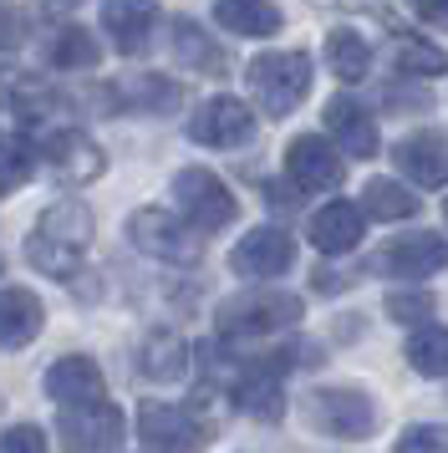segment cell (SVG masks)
Returning a JSON list of instances; mask_svg holds the SVG:
<instances>
[{
    "label": "cell",
    "instance_id": "cell-33",
    "mask_svg": "<svg viewBox=\"0 0 448 453\" xmlns=\"http://www.w3.org/2000/svg\"><path fill=\"white\" fill-rule=\"evenodd\" d=\"M387 316L403 321V326L428 321V316H433V296H428V290H392V296H387Z\"/></svg>",
    "mask_w": 448,
    "mask_h": 453
},
{
    "label": "cell",
    "instance_id": "cell-25",
    "mask_svg": "<svg viewBox=\"0 0 448 453\" xmlns=\"http://www.w3.org/2000/svg\"><path fill=\"white\" fill-rule=\"evenodd\" d=\"M112 103L133 107V112H168V107H179V87L163 77H133L112 92Z\"/></svg>",
    "mask_w": 448,
    "mask_h": 453
},
{
    "label": "cell",
    "instance_id": "cell-10",
    "mask_svg": "<svg viewBox=\"0 0 448 453\" xmlns=\"http://www.w3.org/2000/svg\"><path fill=\"white\" fill-rule=\"evenodd\" d=\"M285 173H290V184L305 188V194H326V188L342 184V153L316 138V133H301V138H290L285 148Z\"/></svg>",
    "mask_w": 448,
    "mask_h": 453
},
{
    "label": "cell",
    "instance_id": "cell-15",
    "mask_svg": "<svg viewBox=\"0 0 448 453\" xmlns=\"http://www.w3.org/2000/svg\"><path fill=\"white\" fill-rule=\"evenodd\" d=\"M392 158L418 188H444L448 184V138L438 133H413L392 148Z\"/></svg>",
    "mask_w": 448,
    "mask_h": 453
},
{
    "label": "cell",
    "instance_id": "cell-26",
    "mask_svg": "<svg viewBox=\"0 0 448 453\" xmlns=\"http://www.w3.org/2000/svg\"><path fill=\"white\" fill-rule=\"evenodd\" d=\"M362 209L372 219H407V214H418V194L403 188L398 179H372L362 188Z\"/></svg>",
    "mask_w": 448,
    "mask_h": 453
},
{
    "label": "cell",
    "instance_id": "cell-12",
    "mask_svg": "<svg viewBox=\"0 0 448 453\" xmlns=\"http://www.w3.org/2000/svg\"><path fill=\"white\" fill-rule=\"evenodd\" d=\"M102 26L122 57H138L153 42V26H158V5L153 0H102Z\"/></svg>",
    "mask_w": 448,
    "mask_h": 453
},
{
    "label": "cell",
    "instance_id": "cell-38",
    "mask_svg": "<svg viewBox=\"0 0 448 453\" xmlns=\"http://www.w3.org/2000/svg\"><path fill=\"white\" fill-rule=\"evenodd\" d=\"M311 5H336V11H372L377 0H311Z\"/></svg>",
    "mask_w": 448,
    "mask_h": 453
},
{
    "label": "cell",
    "instance_id": "cell-9",
    "mask_svg": "<svg viewBox=\"0 0 448 453\" xmlns=\"http://www.w3.org/2000/svg\"><path fill=\"white\" fill-rule=\"evenodd\" d=\"M41 158L51 164V173H57L61 184H92V179H102V168H107V153L81 127H57L41 143Z\"/></svg>",
    "mask_w": 448,
    "mask_h": 453
},
{
    "label": "cell",
    "instance_id": "cell-39",
    "mask_svg": "<svg viewBox=\"0 0 448 453\" xmlns=\"http://www.w3.org/2000/svg\"><path fill=\"white\" fill-rule=\"evenodd\" d=\"M57 5H77V0H57Z\"/></svg>",
    "mask_w": 448,
    "mask_h": 453
},
{
    "label": "cell",
    "instance_id": "cell-31",
    "mask_svg": "<svg viewBox=\"0 0 448 453\" xmlns=\"http://www.w3.org/2000/svg\"><path fill=\"white\" fill-rule=\"evenodd\" d=\"M398 66L403 72H418V77H444L448 57L438 46H428L423 36H398Z\"/></svg>",
    "mask_w": 448,
    "mask_h": 453
},
{
    "label": "cell",
    "instance_id": "cell-36",
    "mask_svg": "<svg viewBox=\"0 0 448 453\" xmlns=\"http://www.w3.org/2000/svg\"><path fill=\"white\" fill-rule=\"evenodd\" d=\"M20 42H26V21H20V11L0 0V51H16Z\"/></svg>",
    "mask_w": 448,
    "mask_h": 453
},
{
    "label": "cell",
    "instance_id": "cell-7",
    "mask_svg": "<svg viewBox=\"0 0 448 453\" xmlns=\"http://www.w3.org/2000/svg\"><path fill=\"white\" fill-rule=\"evenodd\" d=\"M138 438L148 453H199L204 449V423L189 408L174 403H143L138 408Z\"/></svg>",
    "mask_w": 448,
    "mask_h": 453
},
{
    "label": "cell",
    "instance_id": "cell-8",
    "mask_svg": "<svg viewBox=\"0 0 448 453\" xmlns=\"http://www.w3.org/2000/svg\"><path fill=\"white\" fill-rule=\"evenodd\" d=\"M290 260H296V240L275 225L250 229L240 245L229 250V270L244 275V280H275V275L290 270Z\"/></svg>",
    "mask_w": 448,
    "mask_h": 453
},
{
    "label": "cell",
    "instance_id": "cell-19",
    "mask_svg": "<svg viewBox=\"0 0 448 453\" xmlns=\"http://www.w3.org/2000/svg\"><path fill=\"white\" fill-rule=\"evenodd\" d=\"M311 245L321 250V255H346V250L362 245V209L336 199V204H326L311 214Z\"/></svg>",
    "mask_w": 448,
    "mask_h": 453
},
{
    "label": "cell",
    "instance_id": "cell-37",
    "mask_svg": "<svg viewBox=\"0 0 448 453\" xmlns=\"http://www.w3.org/2000/svg\"><path fill=\"white\" fill-rule=\"evenodd\" d=\"M407 5H413L428 26H444L448 31V0H407Z\"/></svg>",
    "mask_w": 448,
    "mask_h": 453
},
{
    "label": "cell",
    "instance_id": "cell-5",
    "mask_svg": "<svg viewBox=\"0 0 448 453\" xmlns=\"http://www.w3.org/2000/svg\"><path fill=\"white\" fill-rule=\"evenodd\" d=\"M122 408H112L107 397L102 403H77V408L57 412V438L66 453H112L122 443Z\"/></svg>",
    "mask_w": 448,
    "mask_h": 453
},
{
    "label": "cell",
    "instance_id": "cell-2",
    "mask_svg": "<svg viewBox=\"0 0 448 453\" xmlns=\"http://www.w3.org/2000/svg\"><path fill=\"white\" fill-rule=\"evenodd\" d=\"M301 311V296H290V290H240L214 311V326L224 336H270V331L296 326Z\"/></svg>",
    "mask_w": 448,
    "mask_h": 453
},
{
    "label": "cell",
    "instance_id": "cell-30",
    "mask_svg": "<svg viewBox=\"0 0 448 453\" xmlns=\"http://www.w3.org/2000/svg\"><path fill=\"white\" fill-rule=\"evenodd\" d=\"M31 173H36V148L16 133H5L0 138V194H16Z\"/></svg>",
    "mask_w": 448,
    "mask_h": 453
},
{
    "label": "cell",
    "instance_id": "cell-35",
    "mask_svg": "<svg viewBox=\"0 0 448 453\" xmlns=\"http://www.w3.org/2000/svg\"><path fill=\"white\" fill-rule=\"evenodd\" d=\"M0 453H46V433L36 423H16L0 433Z\"/></svg>",
    "mask_w": 448,
    "mask_h": 453
},
{
    "label": "cell",
    "instance_id": "cell-6",
    "mask_svg": "<svg viewBox=\"0 0 448 453\" xmlns=\"http://www.w3.org/2000/svg\"><path fill=\"white\" fill-rule=\"evenodd\" d=\"M174 204L183 209V219L194 229H224L240 214L235 194H229L224 179H214L209 168H179V173H174Z\"/></svg>",
    "mask_w": 448,
    "mask_h": 453
},
{
    "label": "cell",
    "instance_id": "cell-28",
    "mask_svg": "<svg viewBox=\"0 0 448 453\" xmlns=\"http://www.w3.org/2000/svg\"><path fill=\"white\" fill-rule=\"evenodd\" d=\"M407 362L423 377H448V326H418L407 336Z\"/></svg>",
    "mask_w": 448,
    "mask_h": 453
},
{
    "label": "cell",
    "instance_id": "cell-4",
    "mask_svg": "<svg viewBox=\"0 0 448 453\" xmlns=\"http://www.w3.org/2000/svg\"><path fill=\"white\" fill-rule=\"evenodd\" d=\"M305 418L331 438H367L377 428V403L362 388H316L305 397Z\"/></svg>",
    "mask_w": 448,
    "mask_h": 453
},
{
    "label": "cell",
    "instance_id": "cell-22",
    "mask_svg": "<svg viewBox=\"0 0 448 453\" xmlns=\"http://www.w3.org/2000/svg\"><path fill=\"white\" fill-rule=\"evenodd\" d=\"M235 403H240L250 418H260V423H275L285 412V392H281V377L275 367H250L240 377V388H235Z\"/></svg>",
    "mask_w": 448,
    "mask_h": 453
},
{
    "label": "cell",
    "instance_id": "cell-20",
    "mask_svg": "<svg viewBox=\"0 0 448 453\" xmlns=\"http://www.w3.org/2000/svg\"><path fill=\"white\" fill-rule=\"evenodd\" d=\"M0 107L16 112V118H46V112L57 107V92L41 82V77H31V72L5 66V72H0Z\"/></svg>",
    "mask_w": 448,
    "mask_h": 453
},
{
    "label": "cell",
    "instance_id": "cell-17",
    "mask_svg": "<svg viewBox=\"0 0 448 453\" xmlns=\"http://www.w3.org/2000/svg\"><path fill=\"white\" fill-rule=\"evenodd\" d=\"M326 127L342 143V153H351V158H372L377 153V123H372V112L357 97H331L326 103Z\"/></svg>",
    "mask_w": 448,
    "mask_h": 453
},
{
    "label": "cell",
    "instance_id": "cell-1",
    "mask_svg": "<svg viewBox=\"0 0 448 453\" xmlns=\"http://www.w3.org/2000/svg\"><path fill=\"white\" fill-rule=\"evenodd\" d=\"M244 82H250L255 103H260L270 118H285V112H296V107L305 103V92H311V57H305V51H265V57L250 62Z\"/></svg>",
    "mask_w": 448,
    "mask_h": 453
},
{
    "label": "cell",
    "instance_id": "cell-23",
    "mask_svg": "<svg viewBox=\"0 0 448 453\" xmlns=\"http://www.w3.org/2000/svg\"><path fill=\"white\" fill-rule=\"evenodd\" d=\"M174 57H179L183 66H194V72H204V77H224V51L214 42H209V31H204L199 21H189V16H179L174 21Z\"/></svg>",
    "mask_w": 448,
    "mask_h": 453
},
{
    "label": "cell",
    "instance_id": "cell-13",
    "mask_svg": "<svg viewBox=\"0 0 448 453\" xmlns=\"http://www.w3.org/2000/svg\"><path fill=\"white\" fill-rule=\"evenodd\" d=\"M382 275H403V280H423L433 270L448 265V245L438 234H407V240H392V245L372 260Z\"/></svg>",
    "mask_w": 448,
    "mask_h": 453
},
{
    "label": "cell",
    "instance_id": "cell-14",
    "mask_svg": "<svg viewBox=\"0 0 448 453\" xmlns=\"http://www.w3.org/2000/svg\"><path fill=\"white\" fill-rule=\"evenodd\" d=\"M46 326V306H41V296L20 286H5L0 290V351H20L31 347Z\"/></svg>",
    "mask_w": 448,
    "mask_h": 453
},
{
    "label": "cell",
    "instance_id": "cell-34",
    "mask_svg": "<svg viewBox=\"0 0 448 453\" xmlns=\"http://www.w3.org/2000/svg\"><path fill=\"white\" fill-rule=\"evenodd\" d=\"M398 453H448V428L438 423H418L398 438Z\"/></svg>",
    "mask_w": 448,
    "mask_h": 453
},
{
    "label": "cell",
    "instance_id": "cell-40",
    "mask_svg": "<svg viewBox=\"0 0 448 453\" xmlns=\"http://www.w3.org/2000/svg\"><path fill=\"white\" fill-rule=\"evenodd\" d=\"M444 214H448V204H444Z\"/></svg>",
    "mask_w": 448,
    "mask_h": 453
},
{
    "label": "cell",
    "instance_id": "cell-24",
    "mask_svg": "<svg viewBox=\"0 0 448 453\" xmlns=\"http://www.w3.org/2000/svg\"><path fill=\"white\" fill-rule=\"evenodd\" d=\"M143 377H153V382H179L183 367H189V347H183V336L174 331H153L148 342H143Z\"/></svg>",
    "mask_w": 448,
    "mask_h": 453
},
{
    "label": "cell",
    "instance_id": "cell-16",
    "mask_svg": "<svg viewBox=\"0 0 448 453\" xmlns=\"http://www.w3.org/2000/svg\"><path fill=\"white\" fill-rule=\"evenodd\" d=\"M46 392L57 397L61 408L102 403V367L92 357H57V362L46 367Z\"/></svg>",
    "mask_w": 448,
    "mask_h": 453
},
{
    "label": "cell",
    "instance_id": "cell-3",
    "mask_svg": "<svg viewBox=\"0 0 448 453\" xmlns=\"http://www.w3.org/2000/svg\"><path fill=\"white\" fill-rule=\"evenodd\" d=\"M127 240L143 250V255H153L163 265H199V234L183 225L179 214H168V209H138L133 219H127Z\"/></svg>",
    "mask_w": 448,
    "mask_h": 453
},
{
    "label": "cell",
    "instance_id": "cell-32",
    "mask_svg": "<svg viewBox=\"0 0 448 453\" xmlns=\"http://www.w3.org/2000/svg\"><path fill=\"white\" fill-rule=\"evenodd\" d=\"M26 260L41 270V275H57V280H72V270H77L81 255H72V250L51 245V240H41V234H31L26 240Z\"/></svg>",
    "mask_w": 448,
    "mask_h": 453
},
{
    "label": "cell",
    "instance_id": "cell-11",
    "mask_svg": "<svg viewBox=\"0 0 448 453\" xmlns=\"http://www.w3.org/2000/svg\"><path fill=\"white\" fill-rule=\"evenodd\" d=\"M255 133V112L240 97H209V103L189 118V138L204 148H240Z\"/></svg>",
    "mask_w": 448,
    "mask_h": 453
},
{
    "label": "cell",
    "instance_id": "cell-18",
    "mask_svg": "<svg viewBox=\"0 0 448 453\" xmlns=\"http://www.w3.org/2000/svg\"><path fill=\"white\" fill-rule=\"evenodd\" d=\"M36 234L61 250H72V255H81V250L92 245V209L81 204V199H57V204L41 209Z\"/></svg>",
    "mask_w": 448,
    "mask_h": 453
},
{
    "label": "cell",
    "instance_id": "cell-27",
    "mask_svg": "<svg viewBox=\"0 0 448 453\" xmlns=\"http://www.w3.org/2000/svg\"><path fill=\"white\" fill-rule=\"evenodd\" d=\"M326 62H331V72L342 82H362L367 66H372V51H367V42L357 31H331L326 36Z\"/></svg>",
    "mask_w": 448,
    "mask_h": 453
},
{
    "label": "cell",
    "instance_id": "cell-21",
    "mask_svg": "<svg viewBox=\"0 0 448 453\" xmlns=\"http://www.w3.org/2000/svg\"><path fill=\"white\" fill-rule=\"evenodd\" d=\"M214 21L224 31H235V36H275L281 31V11H275V0H220L214 5Z\"/></svg>",
    "mask_w": 448,
    "mask_h": 453
},
{
    "label": "cell",
    "instance_id": "cell-29",
    "mask_svg": "<svg viewBox=\"0 0 448 453\" xmlns=\"http://www.w3.org/2000/svg\"><path fill=\"white\" fill-rule=\"evenodd\" d=\"M51 62L61 66V72H92V66L102 62V46L81 31V26H61L57 42H51Z\"/></svg>",
    "mask_w": 448,
    "mask_h": 453
}]
</instances>
